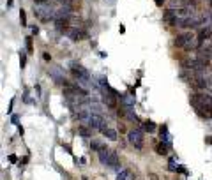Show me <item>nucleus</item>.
Returning <instances> with one entry per match:
<instances>
[{
  "instance_id": "1",
  "label": "nucleus",
  "mask_w": 212,
  "mask_h": 180,
  "mask_svg": "<svg viewBox=\"0 0 212 180\" xmlns=\"http://www.w3.org/2000/svg\"><path fill=\"white\" fill-rule=\"evenodd\" d=\"M34 14L41 21H55L57 18V7L50 2H34Z\"/></svg>"
},
{
  "instance_id": "2",
  "label": "nucleus",
  "mask_w": 212,
  "mask_h": 180,
  "mask_svg": "<svg viewBox=\"0 0 212 180\" xmlns=\"http://www.w3.org/2000/svg\"><path fill=\"white\" fill-rule=\"evenodd\" d=\"M191 104L196 108L198 115L203 117L202 111H212V95L205 94V92H196L191 97Z\"/></svg>"
},
{
  "instance_id": "3",
  "label": "nucleus",
  "mask_w": 212,
  "mask_h": 180,
  "mask_svg": "<svg viewBox=\"0 0 212 180\" xmlns=\"http://www.w3.org/2000/svg\"><path fill=\"white\" fill-rule=\"evenodd\" d=\"M71 72H73V76L76 78L78 85L97 88V87H96V83H94V81H92V78H90V72H88L83 65H80V64H73V65H71Z\"/></svg>"
},
{
  "instance_id": "4",
  "label": "nucleus",
  "mask_w": 212,
  "mask_h": 180,
  "mask_svg": "<svg viewBox=\"0 0 212 180\" xmlns=\"http://www.w3.org/2000/svg\"><path fill=\"white\" fill-rule=\"evenodd\" d=\"M99 163L106 168H111V170H119L120 168V159L117 156V152L113 150H104V152H99Z\"/></svg>"
},
{
  "instance_id": "5",
  "label": "nucleus",
  "mask_w": 212,
  "mask_h": 180,
  "mask_svg": "<svg viewBox=\"0 0 212 180\" xmlns=\"http://www.w3.org/2000/svg\"><path fill=\"white\" fill-rule=\"evenodd\" d=\"M127 140L129 143L134 147V148H143V143H145V136H143V131L140 127H134L127 133Z\"/></svg>"
},
{
  "instance_id": "6",
  "label": "nucleus",
  "mask_w": 212,
  "mask_h": 180,
  "mask_svg": "<svg viewBox=\"0 0 212 180\" xmlns=\"http://www.w3.org/2000/svg\"><path fill=\"white\" fill-rule=\"evenodd\" d=\"M191 39H195V37H193V34H191V32H184V34H180V35H177V37H175L173 44H175L177 48H184V46H186Z\"/></svg>"
},
{
  "instance_id": "7",
  "label": "nucleus",
  "mask_w": 212,
  "mask_h": 180,
  "mask_svg": "<svg viewBox=\"0 0 212 180\" xmlns=\"http://www.w3.org/2000/svg\"><path fill=\"white\" fill-rule=\"evenodd\" d=\"M134 103H136V99H134L133 94H124V95H120V104H122L124 110H134Z\"/></svg>"
},
{
  "instance_id": "8",
  "label": "nucleus",
  "mask_w": 212,
  "mask_h": 180,
  "mask_svg": "<svg viewBox=\"0 0 212 180\" xmlns=\"http://www.w3.org/2000/svg\"><path fill=\"white\" fill-rule=\"evenodd\" d=\"M159 136H161V143H165L168 148H172V134H170V131H168L166 125H163L159 129Z\"/></svg>"
},
{
  "instance_id": "9",
  "label": "nucleus",
  "mask_w": 212,
  "mask_h": 180,
  "mask_svg": "<svg viewBox=\"0 0 212 180\" xmlns=\"http://www.w3.org/2000/svg\"><path fill=\"white\" fill-rule=\"evenodd\" d=\"M67 35L73 39V41H80L81 37H85V30L81 27H71V30L67 32Z\"/></svg>"
},
{
  "instance_id": "10",
  "label": "nucleus",
  "mask_w": 212,
  "mask_h": 180,
  "mask_svg": "<svg viewBox=\"0 0 212 180\" xmlns=\"http://www.w3.org/2000/svg\"><path fill=\"white\" fill-rule=\"evenodd\" d=\"M193 87H195L196 90H203V88L207 87V80H205L203 76H198V78L195 80V83H193Z\"/></svg>"
},
{
  "instance_id": "11",
  "label": "nucleus",
  "mask_w": 212,
  "mask_h": 180,
  "mask_svg": "<svg viewBox=\"0 0 212 180\" xmlns=\"http://www.w3.org/2000/svg\"><path fill=\"white\" fill-rule=\"evenodd\" d=\"M103 134H104V138H106V140H110V141H115V140H117V131H115V129H111V127L104 129V131H103Z\"/></svg>"
},
{
  "instance_id": "12",
  "label": "nucleus",
  "mask_w": 212,
  "mask_h": 180,
  "mask_svg": "<svg viewBox=\"0 0 212 180\" xmlns=\"http://www.w3.org/2000/svg\"><path fill=\"white\" fill-rule=\"evenodd\" d=\"M90 148H92V150H96L97 154H99V152H104V150H108L104 143H97V141H94V140L90 141Z\"/></svg>"
},
{
  "instance_id": "13",
  "label": "nucleus",
  "mask_w": 212,
  "mask_h": 180,
  "mask_svg": "<svg viewBox=\"0 0 212 180\" xmlns=\"http://www.w3.org/2000/svg\"><path fill=\"white\" fill-rule=\"evenodd\" d=\"M117 180H133V173L129 170H122L119 175H117Z\"/></svg>"
},
{
  "instance_id": "14",
  "label": "nucleus",
  "mask_w": 212,
  "mask_h": 180,
  "mask_svg": "<svg viewBox=\"0 0 212 180\" xmlns=\"http://www.w3.org/2000/svg\"><path fill=\"white\" fill-rule=\"evenodd\" d=\"M126 111V117L131 120V122H140V118H138V115L134 113V110H124Z\"/></svg>"
},
{
  "instance_id": "15",
  "label": "nucleus",
  "mask_w": 212,
  "mask_h": 180,
  "mask_svg": "<svg viewBox=\"0 0 212 180\" xmlns=\"http://www.w3.org/2000/svg\"><path fill=\"white\" fill-rule=\"evenodd\" d=\"M143 129H145L147 133H154V131H156V124H154L152 120H145V122H143Z\"/></svg>"
},
{
  "instance_id": "16",
  "label": "nucleus",
  "mask_w": 212,
  "mask_h": 180,
  "mask_svg": "<svg viewBox=\"0 0 212 180\" xmlns=\"http://www.w3.org/2000/svg\"><path fill=\"white\" fill-rule=\"evenodd\" d=\"M156 152H157L159 156H166V154H168V147H166L165 143H157V145H156Z\"/></svg>"
},
{
  "instance_id": "17",
  "label": "nucleus",
  "mask_w": 212,
  "mask_h": 180,
  "mask_svg": "<svg viewBox=\"0 0 212 180\" xmlns=\"http://www.w3.org/2000/svg\"><path fill=\"white\" fill-rule=\"evenodd\" d=\"M78 133H80L81 136H85V138H88V136H92V133H90V131H87V129H85L83 125L80 127V131H78Z\"/></svg>"
},
{
  "instance_id": "18",
  "label": "nucleus",
  "mask_w": 212,
  "mask_h": 180,
  "mask_svg": "<svg viewBox=\"0 0 212 180\" xmlns=\"http://www.w3.org/2000/svg\"><path fill=\"white\" fill-rule=\"evenodd\" d=\"M19 21H21V27H27V16H25V11L19 12Z\"/></svg>"
},
{
  "instance_id": "19",
  "label": "nucleus",
  "mask_w": 212,
  "mask_h": 180,
  "mask_svg": "<svg viewBox=\"0 0 212 180\" xmlns=\"http://www.w3.org/2000/svg\"><path fill=\"white\" fill-rule=\"evenodd\" d=\"M25 41H27V49H28V53H32V51H34V48H32V37H27Z\"/></svg>"
},
{
  "instance_id": "20",
  "label": "nucleus",
  "mask_w": 212,
  "mask_h": 180,
  "mask_svg": "<svg viewBox=\"0 0 212 180\" xmlns=\"http://www.w3.org/2000/svg\"><path fill=\"white\" fill-rule=\"evenodd\" d=\"M19 64H21V69L25 67V53L21 51V55H19Z\"/></svg>"
},
{
  "instance_id": "21",
  "label": "nucleus",
  "mask_w": 212,
  "mask_h": 180,
  "mask_svg": "<svg viewBox=\"0 0 212 180\" xmlns=\"http://www.w3.org/2000/svg\"><path fill=\"white\" fill-rule=\"evenodd\" d=\"M42 58H44V60H46V62H48V60H51V55H50V53H46V51H44V53H42Z\"/></svg>"
},
{
  "instance_id": "22",
  "label": "nucleus",
  "mask_w": 212,
  "mask_h": 180,
  "mask_svg": "<svg viewBox=\"0 0 212 180\" xmlns=\"http://www.w3.org/2000/svg\"><path fill=\"white\" fill-rule=\"evenodd\" d=\"M154 2H156V5H159V7H161V5H163L166 0H154Z\"/></svg>"
},
{
  "instance_id": "23",
  "label": "nucleus",
  "mask_w": 212,
  "mask_h": 180,
  "mask_svg": "<svg viewBox=\"0 0 212 180\" xmlns=\"http://www.w3.org/2000/svg\"><path fill=\"white\" fill-rule=\"evenodd\" d=\"M32 34H34V35L39 34V28H37V27H32Z\"/></svg>"
},
{
  "instance_id": "24",
  "label": "nucleus",
  "mask_w": 212,
  "mask_h": 180,
  "mask_svg": "<svg viewBox=\"0 0 212 180\" xmlns=\"http://www.w3.org/2000/svg\"><path fill=\"white\" fill-rule=\"evenodd\" d=\"M205 143H207V145H211V143H212V138H211V136H207V138H205Z\"/></svg>"
},
{
  "instance_id": "25",
  "label": "nucleus",
  "mask_w": 212,
  "mask_h": 180,
  "mask_svg": "<svg viewBox=\"0 0 212 180\" xmlns=\"http://www.w3.org/2000/svg\"><path fill=\"white\" fill-rule=\"evenodd\" d=\"M35 2H50V0H35Z\"/></svg>"
},
{
  "instance_id": "26",
  "label": "nucleus",
  "mask_w": 212,
  "mask_h": 180,
  "mask_svg": "<svg viewBox=\"0 0 212 180\" xmlns=\"http://www.w3.org/2000/svg\"><path fill=\"white\" fill-rule=\"evenodd\" d=\"M211 5H212V0H211Z\"/></svg>"
},
{
  "instance_id": "27",
  "label": "nucleus",
  "mask_w": 212,
  "mask_h": 180,
  "mask_svg": "<svg viewBox=\"0 0 212 180\" xmlns=\"http://www.w3.org/2000/svg\"><path fill=\"white\" fill-rule=\"evenodd\" d=\"M83 180H87V179H83Z\"/></svg>"
}]
</instances>
